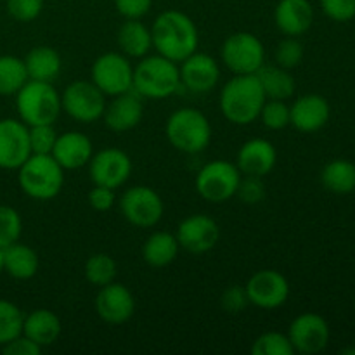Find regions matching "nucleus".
Instances as JSON below:
<instances>
[{
  "instance_id": "1",
  "label": "nucleus",
  "mask_w": 355,
  "mask_h": 355,
  "mask_svg": "<svg viewBox=\"0 0 355 355\" xmlns=\"http://www.w3.org/2000/svg\"><path fill=\"white\" fill-rule=\"evenodd\" d=\"M151 38L156 54L177 64L194 54L200 45V33L194 21L177 9L163 10L156 16L151 26Z\"/></svg>"
},
{
  "instance_id": "2",
  "label": "nucleus",
  "mask_w": 355,
  "mask_h": 355,
  "mask_svg": "<svg viewBox=\"0 0 355 355\" xmlns=\"http://www.w3.org/2000/svg\"><path fill=\"white\" fill-rule=\"evenodd\" d=\"M266 94L257 75H234L220 90V111L232 125H250L259 120Z\"/></svg>"
},
{
  "instance_id": "3",
  "label": "nucleus",
  "mask_w": 355,
  "mask_h": 355,
  "mask_svg": "<svg viewBox=\"0 0 355 355\" xmlns=\"http://www.w3.org/2000/svg\"><path fill=\"white\" fill-rule=\"evenodd\" d=\"M182 87L179 64L163 55H144L134 66V87L132 89L142 99H168Z\"/></svg>"
},
{
  "instance_id": "4",
  "label": "nucleus",
  "mask_w": 355,
  "mask_h": 355,
  "mask_svg": "<svg viewBox=\"0 0 355 355\" xmlns=\"http://www.w3.org/2000/svg\"><path fill=\"white\" fill-rule=\"evenodd\" d=\"M17 184L31 200H54L64 186V168L52 155H30L17 168Z\"/></svg>"
},
{
  "instance_id": "5",
  "label": "nucleus",
  "mask_w": 355,
  "mask_h": 355,
  "mask_svg": "<svg viewBox=\"0 0 355 355\" xmlns=\"http://www.w3.org/2000/svg\"><path fill=\"white\" fill-rule=\"evenodd\" d=\"M165 134L170 144L186 155H198L210 146L211 125L207 114L193 107L173 111L165 125Z\"/></svg>"
},
{
  "instance_id": "6",
  "label": "nucleus",
  "mask_w": 355,
  "mask_h": 355,
  "mask_svg": "<svg viewBox=\"0 0 355 355\" xmlns=\"http://www.w3.org/2000/svg\"><path fill=\"white\" fill-rule=\"evenodd\" d=\"M14 97L19 120L28 127L54 123L62 111L61 94L51 82L28 80Z\"/></svg>"
},
{
  "instance_id": "7",
  "label": "nucleus",
  "mask_w": 355,
  "mask_h": 355,
  "mask_svg": "<svg viewBox=\"0 0 355 355\" xmlns=\"http://www.w3.org/2000/svg\"><path fill=\"white\" fill-rule=\"evenodd\" d=\"M220 58L234 75H255L266 64V47L257 35L236 31L222 44Z\"/></svg>"
},
{
  "instance_id": "8",
  "label": "nucleus",
  "mask_w": 355,
  "mask_h": 355,
  "mask_svg": "<svg viewBox=\"0 0 355 355\" xmlns=\"http://www.w3.org/2000/svg\"><path fill=\"white\" fill-rule=\"evenodd\" d=\"M243 173L227 159H214L201 166L196 175L198 194L208 203H225L236 196Z\"/></svg>"
},
{
  "instance_id": "9",
  "label": "nucleus",
  "mask_w": 355,
  "mask_h": 355,
  "mask_svg": "<svg viewBox=\"0 0 355 355\" xmlns=\"http://www.w3.org/2000/svg\"><path fill=\"white\" fill-rule=\"evenodd\" d=\"M90 82L106 97H114L132 90L134 87V66L121 52H106L94 61L90 69Z\"/></svg>"
},
{
  "instance_id": "10",
  "label": "nucleus",
  "mask_w": 355,
  "mask_h": 355,
  "mask_svg": "<svg viewBox=\"0 0 355 355\" xmlns=\"http://www.w3.org/2000/svg\"><path fill=\"white\" fill-rule=\"evenodd\" d=\"M120 211L125 220L134 227H155L165 214L162 196L149 186H132L121 194Z\"/></svg>"
},
{
  "instance_id": "11",
  "label": "nucleus",
  "mask_w": 355,
  "mask_h": 355,
  "mask_svg": "<svg viewBox=\"0 0 355 355\" xmlns=\"http://www.w3.org/2000/svg\"><path fill=\"white\" fill-rule=\"evenodd\" d=\"M106 96L92 82H71L61 94V107L78 123H94L101 120L106 110Z\"/></svg>"
},
{
  "instance_id": "12",
  "label": "nucleus",
  "mask_w": 355,
  "mask_h": 355,
  "mask_svg": "<svg viewBox=\"0 0 355 355\" xmlns=\"http://www.w3.org/2000/svg\"><path fill=\"white\" fill-rule=\"evenodd\" d=\"M250 304L263 311L283 307L290 298V283L279 270L262 269L253 274L245 286Z\"/></svg>"
},
{
  "instance_id": "13",
  "label": "nucleus",
  "mask_w": 355,
  "mask_h": 355,
  "mask_svg": "<svg viewBox=\"0 0 355 355\" xmlns=\"http://www.w3.org/2000/svg\"><path fill=\"white\" fill-rule=\"evenodd\" d=\"M132 173V159L118 148H106L94 153L89 162V175L96 186L118 189Z\"/></svg>"
},
{
  "instance_id": "14",
  "label": "nucleus",
  "mask_w": 355,
  "mask_h": 355,
  "mask_svg": "<svg viewBox=\"0 0 355 355\" xmlns=\"http://www.w3.org/2000/svg\"><path fill=\"white\" fill-rule=\"evenodd\" d=\"M329 336L331 331L328 321L314 312H304L297 315L288 328V338L295 352L305 355L322 352L328 347Z\"/></svg>"
},
{
  "instance_id": "15",
  "label": "nucleus",
  "mask_w": 355,
  "mask_h": 355,
  "mask_svg": "<svg viewBox=\"0 0 355 355\" xmlns=\"http://www.w3.org/2000/svg\"><path fill=\"white\" fill-rule=\"evenodd\" d=\"M179 246L193 255H203L211 252L220 241V227L211 217L205 214H194L184 218L175 234Z\"/></svg>"
},
{
  "instance_id": "16",
  "label": "nucleus",
  "mask_w": 355,
  "mask_h": 355,
  "mask_svg": "<svg viewBox=\"0 0 355 355\" xmlns=\"http://www.w3.org/2000/svg\"><path fill=\"white\" fill-rule=\"evenodd\" d=\"M96 312L106 324H123L135 314V298L132 291L121 283H110L99 288L96 300Z\"/></svg>"
},
{
  "instance_id": "17",
  "label": "nucleus",
  "mask_w": 355,
  "mask_h": 355,
  "mask_svg": "<svg viewBox=\"0 0 355 355\" xmlns=\"http://www.w3.org/2000/svg\"><path fill=\"white\" fill-rule=\"evenodd\" d=\"M31 155L28 125L14 118L0 120V168L17 170Z\"/></svg>"
},
{
  "instance_id": "18",
  "label": "nucleus",
  "mask_w": 355,
  "mask_h": 355,
  "mask_svg": "<svg viewBox=\"0 0 355 355\" xmlns=\"http://www.w3.org/2000/svg\"><path fill=\"white\" fill-rule=\"evenodd\" d=\"M144 116V103L142 97L134 89L128 92L111 97L106 104L103 120L104 125L114 134H125L137 127Z\"/></svg>"
},
{
  "instance_id": "19",
  "label": "nucleus",
  "mask_w": 355,
  "mask_h": 355,
  "mask_svg": "<svg viewBox=\"0 0 355 355\" xmlns=\"http://www.w3.org/2000/svg\"><path fill=\"white\" fill-rule=\"evenodd\" d=\"M179 64L180 83L194 94L211 92L220 80L218 62L203 52L196 51Z\"/></svg>"
},
{
  "instance_id": "20",
  "label": "nucleus",
  "mask_w": 355,
  "mask_h": 355,
  "mask_svg": "<svg viewBox=\"0 0 355 355\" xmlns=\"http://www.w3.org/2000/svg\"><path fill=\"white\" fill-rule=\"evenodd\" d=\"M329 103L319 94H305L290 106V125L302 134L321 130L329 121Z\"/></svg>"
},
{
  "instance_id": "21",
  "label": "nucleus",
  "mask_w": 355,
  "mask_h": 355,
  "mask_svg": "<svg viewBox=\"0 0 355 355\" xmlns=\"http://www.w3.org/2000/svg\"><path fill=\"white\" fill-rule=\"evenodd\" d=\"M277 163V151L267 139H250L239 148L236 166L243 175L266 177L274 170Z\"/></svg>"
},
{
  "instance_id": "22",
  "label": "nucleus",
  "mask_w": 355,
  "mask_h": 355,
  "mask_svg": "<svg viewBox=\"0 0 355 355\" xmlns=\"http://www.w3.org/2000/svg\"><path fill=\"white\" fill-rule=\"evenodd\" d=\"M274 23L284 37H300L314 23V7L309 0H279L274 9Z\"/></svg>"
},
{
  "instance_id": "23",
  "label": "nucleus",
  "mask_w": 355,
  "mask_h": 355,
  "mask_svg": "<svg viewBox=\"0 0 355 355\" xmlns=\"http://www.w3.org/2000/svg\"><path fill=\"white\" fill-rule=\"evenodd\" d=\"M94 155L92 141L82 132H66L58 135L52 156L64 170H76L89 165Z\"/></svg>"
},
{
  "instance_id": "24",
  "label": "nucleus",
  "mask_w": 355,
  "mask_h": 355,
  "mask_svg": "<svg viewBox=\"0 0 355 355\" xmlns=\"http://www.w3.org/2000/svg\"><path fill=\"white\" fill-rule=\"evenodd\" d=\"M23 335L45 349L61 336V319L49 309H35L24 315Z\"/></svg>"
},
{
  "instance_id": "25",
  "label": "nucleus",
  "mask_w": 355,
  "mask_h": 355,
  "mask_svg": "<svg viewBox=\"0 0 355 355\" xmlns=\"http://www.w3.org/2000/svg\"><path fill=\"white\" fill-rule=\"evenodd\" d=\"M2 253L3 272L9 274L12 279L28 281L37 276L38 269H40V259L31 246L17 241L3 248Z\"/></svg>"
},
{
  "instance_id": "26",
  "label": "nucleus",
  "mask_w": 355,
  "mask_h": 355,
  "mask_svg": "<svg viewBox=\"0 0 355 355\" xmlns=\"http://www.w3.org/2000/svg\"><path fill=\"white\" fill-rule=\"evenodd\" d=\"M118 47L127 58L141 59L153 49L151 28L146 26L141 19H125L116 33Z\"/></svg>"
},
{
  "instance_id": "27",
  "label": "nucleus",
  "mask_w": 355,
  "mask_h": 355,
  "mask_svg": "<svg viewBox=\"0 0 355 355\" xmlns=\"http://www.w3.org/2000/svg\"><path fill=\"white\" fill-rule=\"evenodd\" d=\"M26 66L28 80L37 82H54L59 76L62 68V61L59 52L49 45H38L33 47L23 59Z\"/></svg>"
},
{
  "instance_id": "28",
  "label": "nucleus",
  "mask_w": 355,
  "mask_h": 355,
  "mask_svg": "<svg viewBox=\"0 0 355 355\" xmlns=\"http://www.w3.org/2000/svg\"><path fill=\"white\" fill-rule=\"evenodd\" d=\"M179 241H177L175 234L166 231L153 232L142 245V259L148 266L155 267V269H162V267L170 266L175 262L177 255H179Z\"/></svg>"
},
{
  "instance_id": "29",
  "label": "nucleus",
  "mask_w": 355,
  "mask_h": 355,
  "mask_svg": "<svg viewBox=\"0 0 355 355\" xmlns=\"http://www.w3.org/2000/svg\"><path fill=\"white\" fill-rule=\"evenodd\" d=\"M255 75L267 99L286 101L293 97L297 90V83L290 69H284L277 64H263Z\"/></svg>"
},
{
  "instance_id": "30",
  "label": "nucleus",
  "mask_w": 355,
  "mask_h": 355,
  "mask_svg": "<svg viewBox=\"0 0 355 355\" xmlns=\"http://www.w3.org/2000/svg\"><path fill=\"white\" fill-rule=\"evenodd\" d=\"M321 184L333 194H350L355 191V163L336 158L321 170Z\"/></svg>"
},
{
  "instance_id": "31",
  "label": "nucleus",
  "mask_w": 355,
  "mask_h": 355,
  "mask_svg": "<svg viewBox=\"0 0 355 355\" xmlns=\"http://www.w3.org/2000/svg\"><path fill=\"white\" fill-rule=\"evenodd\" d=\"M28 82L24 61L16 55H0V96H16Z\"/></svg>"
},
{
  "instance_id": "32",
  "label": "nucleus",
  "mask_w": 355,
  "mask_h": 355,
  "mask_svg": "<svg viewBox=\"0 0 355 355\" xmlns=\"http://www.w3.org/2000/svg\"><path fill=\"white\" fill-rule=\"evenodd\" d=\"M83 270H85V279L92 286L103 288L113 283L118 272V266L113 257L107 253H94L87 259Z\"/></svg>"
},
{
  "instance_id": "33",
  "label": "nucleus",
  "mask_w": 355,
  "mask_h": 355,
  "mask_svg": "<svg viewBox=\"0 0 355 355\" xmlns=\"http://www.w3.org/2000/svg\"><path fill=\"white\" fill-rule=\"evenodd\" d=\"M24 314L16 304L0 298V347L23 333Z\"/></svg>"
},
{
  "instance_id": "34",
  "label": "nucleus",
  "mask_w": 355,
  "mask_h": 355,
  "mask_svg": "<svg viewBox=\"0 0 355 355\" xmlns=\"http://www.w3.org/2000/svg\"><path fill=\"white\" fill-rule=\"evenodd\" d=\"M253 355H293L295 349L288 335L279 331H267L257 336L252 343Z\"/></svg>"
},
{
  "instance_id": "35",
  "label": "nucleus",
  "mask_w": 355,
  "mask_h": 355,
  "mask_svg": "<svg viewBox=\"0 0 355 355\" xmlns=\"http://www.w3.org/2000/svg\"><path fill=\"white\" fill-rule=\"evenodd\" d=\"M23 220L16 208L0 205V250L19 241Z\"/></svg>"
},
{
  "instance_id": "36",
  "label": "nucleus",
  "mask_w": 355,
  "mask_h": 355,
  "mask_svg": "<svg viewBox=\"0 0 355 355\" xmlns=\"http://www.w3.org/2000/svg\"><path fill=\"white\" fill-rule=\"evenodd\" d=\"M259 118L269 130H283L290 125V106L286 101L266 99Z\"/></svg>"
},
{
  "instance_id": "37",
  "label": "nucleus",
  "mask_w": 355,
  "mask_h": 355,
  "mask_svg": "<svg viewBox=\"0 0 355 355\" xmlns=\"http://www.w3.org/2000/svg\"><path fill=\"white\" fill-rule=\"evenodd\" d=\"M304 54L305 47L297 37H284L274 51V59H276L277 66L291 71L304 61Z\"/></svg>"
},
{
  "instance_id": "38",
  "label": "nucleus",
  "mask_w": 355,
  "mask_h": 355,
  "mask_svg": "<svg viewBox=\"0 0 355 355\" xmlns=\"http://www.w3.org/2000/svg\"><path fill=\"white\" fill-rule=\"evenodd\" d=\"M28 137H30L31 155H52V149L58 141V132L54 123L33 125L28 127Z\"/></svg>"
},
{
  "instance_id": "39",
  "label": "nucleus",
  "mask_w": 355,
  "mask_h": 355,
  "mask_svg": "<svg viewBox=\"0 0 355 355\" xmlns=\"http://www.w3.org/2000/svg\"><path fill=\"white\" fill-rule=\"evenodd\" d=\"M6 9L12 19L31 23L44 10V0H6Z\"/></svg>"
},
{
  "instance_id": "40",
  "label": "nucleus",
  "mask_w": 355,
  "mask_h": 355,
  "mask_svg": "<svg viewBox=\"0 0 355 355\" xmlns=\"http://www.w3.org/2000/svg\"><path fill=\"white\" fill-rule=\"evenodd\" d=\"M236 196L245 205H250V207L262 203L266 200V184H263L262 177L246 175L245 179L241 177Z\"/></svg>"
},
{
  "instance_id": "41",
  "label": "nucleus",
  "mask_w": 355,
  "mask_h": 355,
  "mask_svg": "<svg viewBox=\"0 0 355 355\" xmlns=\"http://www.w3.org/2000/svg\"><path fill=\"white\" fill-rule=\"evenodd\" d=\"M321 9L329 19L347 23L355 17V0H319Z\"/></svg>"
},
{
  "instance_id": "42",
  "label": "nucleus",
  "mask_w": 355,
  "mask_h": 355,
  "mask_svg": "<svg viewBox=\"0 0 355 355\" xmlns=\"http://www.w3.org/2000/svg\"><path fill=\"white\" fill-rule=\"evenodd\" d=\"M248 304L250 300H248V295H246L245 286H239V284L229 286L220 297V307L231 315H236L239 314V312L245 311Z\"/></svg>"
},
{
  "instance_id": "43",
  "label": "nucleus",
  "mask_w": 355,
  "mask_h": 355,
  "mask_svg": "<svg viewBox=\"0 0 355 355\" xmlns=\"http://www.w3.org/2000/svg\"><path fill=\"white\" fill-rule=\"evenodd\" d=\"M151 7L153 0H114V9L125 19H142Z\"/></svg>"
},
{
  "instance_id": "44",
  "label": "nucleus",
  "mask_w": 355,
  "mask_h": 355,
  "mask_svg": "<svg viewBox=\"0 0 355 355\" xmlns=\"http://www.w3.org/2000/svg\"><path fill=\"white\" fill-rule=\"evenodd\" d=\"M87 201H89L92 210L107 211L116 203V194H114V189H110V187L104 186H96L94 184V187L87 194Z\"/></svg>"
},
{
  "instance_id": "45",
  "label": "nucleus",
  "mask_w": 355,
  "mask_h": 355,
  "mask_svg": "<svg viewBox=\"0 0 355 355\" xmlns=\"http://www.w3.org/2000/svg\"><path fill=\"white\" fill-rule=\"evenodd\" d=\"M42 350L44 349L40 345H37L33 340L24 336L23 333L14 340H10L9 343L2 345V352L6 355H40Z\"/></svg>"
},
{
  "instance_id": "46",
  "label": "nucleus",
  "mask_w": 355,
  "mask_h": 355,
  "mask_svg": "<svg viewBox=\"0 0 355 355\" xmlns=\"http://www.w3.org/2000/svg\"><path fill=\"white\" fill-rule=\"evenodd\" d=\"M3 272V253L2 250H0V274Z\"/></svg>"
}]
</instances>
